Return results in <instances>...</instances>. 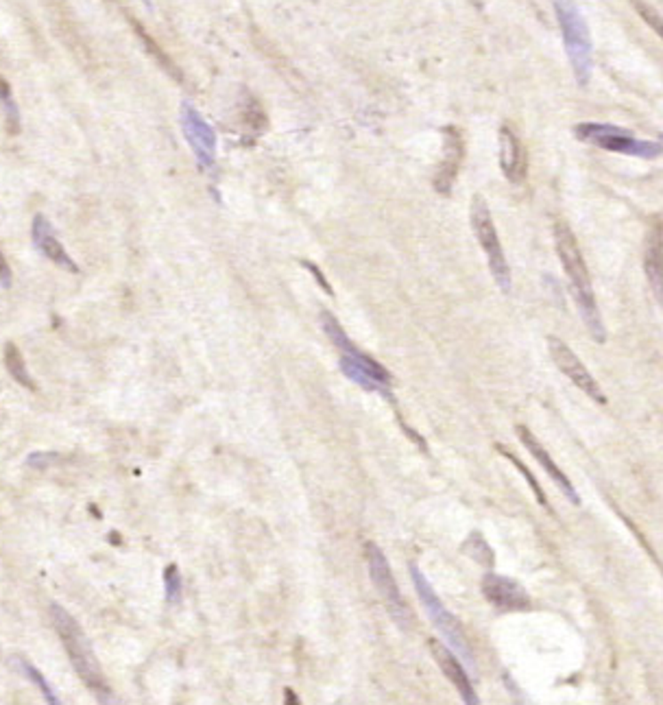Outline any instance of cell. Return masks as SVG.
<instances>
[{"instance_id":"obj_1","label":"cell","mask_w":663,"mask_h":705,"mask_svg":"<svg viewBox=\"0 0 663 705\" xmlns=\"http://www.w3.org/2000/svg\"><path fill=\"white\" fill-rule=\"evenodd\" d=\"M555 244L556 253L561 258V265L565 268V276L570 280L571 297H574L576 306H579V313L583 316L589 334H592L595 343H604L607 340V328H604L603 316H600L598 301H595L592 289V277H589L587 265H585V258L580 253L579 243H576L574 232H571L565 220H556L555 223Z\"/></svg>"},{"instance_id":"obj_2","label":"cell","mask_w":663,"mask_h":705,"mask_svg":"<svg viewBox=\"0 0 663 705\" xmlns=\"http://www.w3.org/2000/svg\"><path fill=\"white\" fill-rule=\"evenodd\" d=\"M51 618L57 636H60L61 645H64L66 653H68L72 669L76 670L81 681L99 697V701H109V690L108 684H105L103 673H100L99 660H96L90 640L85 637L79 622L61 605H51Z\"/></svg>"},{"instance_id":"obj_3","label":"cell","mask_w":663,"mask_h":705,"mask_svg":"<svg viewBox=\"0 0 663 705\" xmlns=\"http://www.w3.org/2000/svg\"><path fill=\"white\" fill-rule=\"evenodd\" d=\"M556 20H559L561 36H563L565 52L571 66V73L579 85H587L594 70V46L589 27L574 0H552Z\"/></svg>"},{"instance_id":"obj_4","label":"cell","mask_w":663,"mask_h":705,"mask_svg":"<svg viewBox=\"0 0 663 705\" xmlns=\"http://www.w3.org/2000/svg\"><path fill=\"white\" fill-rule=\"evenodd\" d=\"M408 570H411L412 585H415L417 594H419V601L426 609L427 618H430L432 625L439 629L441 636L445 637V642H448L450 649L460 657V661H463L467 669H472V675L475 679L478 677V670H475V655L472 651V645H469L467 636H465L463 627H460V622L451 616L450 609L443 605V601H441L439 597H436V592L432 589L430 581H427V579L424 577V573H421L415 564L408 565Z\"/></svg>"},{"instance_id":"obj_5","label":"cell","mask_w":663,"mask_h":705,"mask_svg":"<svg viewBox=\"0 0 663 705\" xmlns=\"http://www.w3.org/2000/svg\"><path fill=\"white\" fill-rule=\"evenodd\" d=\"M576 140L603 148L609 153H619V156L642 157V160H655L663 156V145L657 140H640L633 136L628 129L618 127V124L607 123H579L574 127Z\"/></svg>"},{"instance_id":"obj_6","label":"cell","mask_w":663,"mask_h":705,"mask_svg":"<svg viewBox=\"0 0 663 705\" xmlns=\"http://www.w3.org/2000/svg\"><path fill=\"white\" fill-rule=\"evenodd\" d=\"M469 220H472V229L478 238L480 247H483L484 256H487L489 271H491L493 280H496L498 289L502 292H511V268H508L507 256L504 249L499 244L496 223H493L491 210H489L487 201L480 195H475L472 199V208H469Z\"/></svg>"},{"instance_id":"obj_7","label":"cell","mask_w":663,"mask_h":705,"mask_svg":"<svg viewBox=\"0 0 663 705\" xmlns=\"http://www.w3.org/2000/svg\"><path fill=\"white\" fill-rule=\"evenodd\" d=\"M364 557H367V568L369 574H371V581L376 585L379 597H382L388 613L397 622V627H402L406 631L408 625H411V612H408V605L403 603L400 588H397L395 577H393L391 565H388V559L384 557V553L379 550L376 541H367L364 544Z\"/></svg>"},{"instance_id":"obj_8","label":"cell","mask_w":663,"mask_h":705,"mask_svg":"<svg viewBox=\"0 0 663 705\" xmlns=\"http://www.w3.org/2000/svg\"><path fill=\"white\" fill-rule=\"evenodd\" d=\"M181 132H184L186 142H188L196 162L204 171H210L216 166V132L214 127L205 121L199 114V109L192 103H181L180 112Z\"/></svg>"},{"instance_id":"obj_9","label":"cell","mask_w":663,"mask_h":705,"mask_svg":"<svg viewBox=\"0 0 663 705\" xmlns=\"http://www.w3.org/2000/svg\"><path fill=\"white\" fill-rule=\"evenodd\" d=\"M547 349H550V357L552 361H555V365L559 367V372L568 378L571 385L579 387L585 396L592 397V400L598 402V405H607V396H604V391L600 389L598 381H595L592 373H589V369L583 365V361L571 352V348L563 339L547 337Z\"/></svg>"},{"instance_id":"obj_10","label":"cell","mask_w":663,"mask_h":705,"mask_svg":"<svg viewBox=\"0 0 663 705\" xmlns=\"http://www.w3.org/2000/svg\"><path fill=\"white\" fill-rule=\"evenodd\" d=\"M480 588H483L484 601L496 607L498 612H528L532 607L531 594L526 592V588L517 583L515 579L504 577V574L487 573Z\"/></svg>"},{"instance_id":"obj_11","label":"cell","mask_w":663,"mask_h":705,"mask_svg":"<svg viewBox=\"0 0 663 705\" xmlns=\"http://www.w3.org/2000/svg\"><path fill=\"white\" fill-rule=\"evenodd\" d=\"M427 645H430V651L432 655H435L439 669L443 670V675L450 679V684L459 690L460 699H463L467 705H478L480 699L474 690V681L467 675V670H465V664L460 661V657L456 655L450 646L441 645V642L436 640H430Z\"/></svg>"},{"instance_id":"obj_12","label":"cell","mask_w":663,"mask_h":705,"mask_svg":"<svg viewBox=\"0 0 663 705\" xmlns=\"http://www.w3.org/2000/svg\"><path fill=\"white\" fill-rule=\"evenodd\" d=\"M31 238H33V244H36V249L42 253V256L48 258L51 262H55L57 267L66 268V271L79 273V267H76V262L68 256V252L64 249V244L60 243L55 229H52L51 220H48L44 214H36V217H33Z\"/></svg>"},{"instance_id":"obj_13","label":"cell","mask_w":663,"mask_h":705,"mask_svg":"<svg viewBox=\"0 0 663 705\" xmlns=\"http://www.w3.org/2000/svg\"><path fill=\"white\" fill-rule=\"evenodd\" d=\"M515 430H517V437H520V441L523 444V448H526L528 453L532 454V459H535V461L541 465V469H544L547 477H550L552 481H555L556 485H559L561 492H563V496L568 498L571 505H580V496L576 493V489H574V485H571V481H570L568 477H565L563 469H561L559 465L552 461V457L547 454V450L539 444V441H537L535 435H532L531 430H528L526 426H522V424L517 426Z\"/></svg>"},{"instance_id":"obj_14","label":"cell","mask_w":663,"mask_h":705,"mask_svg":"<svg viewBox=\"0 0 663 705\" xmlns=\"http://www.w3.org/2000/svg\"><path fill=\"white\" fill-rule=\"evenodd\" d=\"M526 148L508 124L499 127V169L513 186H520L526 180Z\"/></svg>"},{"instance_id":"obj_15","label":"cell","mask_w":663,"mask_h":705,"mask_svg":"<svg viewBox=\"0 0 663 705\" xmlns=\"http://www.w3.org/2000/svg\"><path fill=\"white\" fill-rule=\"evenodd\" d=\"M643 273L657 304L663 306V225H651L643 241Z\"/></svg>"},{"instance_id":"obj_16","label":"cell","mask_w":663,"mask_h":705,"mask_svg":"<svg viewBox=\"0 0 663 705\" xmlns=\"http://www.w3.org/2000/svg\"><path fill=\"white\" fill-rule=\"evenodd\" d=\"M460 162H463V136L456 127L443 129V160L435 175V188L441 195H448L459 175Z\"/></svg>"},{"instance_id":"obj_17","label":"cell","mask_w":663,"mask_h":705,"mask_svg":"<svg viewBox=\"0 0 663 705\" xmlns=\"http://www.w3.org/2000/svg\"><path fill=\"white\" fill-rule=\"evenodd\" d=\"M4 367H7V372L12 373V378L18 382V385L27 387L28 391H36V381H33L31 373H28L27 363H24L22 352L18 349L16 343L4 345Z\"/></svg>"},{"instance_id":"obj_18","label":"cell","mask_w":663,"mask_h":705,"mask_svg":"<svg viewBox=\"0 0 663 705\" xmlns=\"http://www.w3.org/2000/svg\"><path fill=\"white\" fill-rule=\"evenodd\" d=\"M496 448H498V453H499V454H502V457H504V459H508V461H511L513 465H515V468H517V469H520V474H522V477H523V478H526V481H528V485H531V489H532V493H535V498H537V501H539V505H541V507H544V509H546L547 513H550V516H555V511H552V507H550V501H547V498H546V493H544V489H541V487H539V483H537V481H535V477H532V474H531V469H528V468H526V465H523V463L520 461V459H517V457H515V454H513V453H511V450H507V448H502V445H499V444L496 445Z\"/></svg>"},{"instance_id":"obj_19","label":"cell","mask_w":663,"mask_h":705,"mask_svg":"<svg viewBox=\"0 0 663 705\" xmlns=\"http://www.w3.org/2000/svg\"><path fill=\"white\" fill-rule=\"evenodd\" d=\"M0 105H3L4 116H7V132L16 136L20 132V112H18V105L13 100L12 88H9V84L3 76H0Z\"/></svg>"},{"instance_id":"obj_20","label":"cell","mask_w":663,"mask_h":705,"mask_svg":"<svg viewBox=\"0 0 663 705\" xmlns=\"http://www.w3.org/2000/svg\"><path fill=\"white\" fill-rule=\"evenodd\" d=\"M463 550L469 555V557L478 561V564L487 565V568H491L493 565V550L489 549V544L484 541V537H483V533H480V531H474V533L467 537Z\"/></svg>"},{"instance_id":"obj_21","label":"cell","mask_w":663,"mask_h":705,"mask_svg":"<svg viewBox=\"0 0 663 705\" xmlns=\"http://www.w3.org/2000/svg\"><path fill=\"white\" fill-rule=\"evenodd\" d=\"M16 669L20 670V673L24 675V677H28V679H31L33 684H36L37 688L42 690V694H44L46 703H52V705H60V703H61L60 699H57L55 690L51 688V684H48L44 675H42L40 670L36 669V666H33V664H28V661H24V660H16Z\"/></svg>"},{"instance_id":"obj_22","label":"cell","mask_w":663,"mask_h":705,"mask_svg":"<svg viewBox=\"0 0 663 705\" xmlns=\"http://www.w3.org/2000/svg\"><path fill=\"white\" fill-rule=\"evenodd\" d=\"M164 585H166V598L168 603H180L181 601V577L180 568L175 564H168L164 570Z\"/></svg>"},{"instance_id":"obj_23","label":"cell","mask_w":663,"mask_h":705,"mask_svg":"<svg viewBox=\"0 0 663 705\" xmlns=\"http://www.w3.org/2000/svg\"><path fill=\"white\" fill-rule=\"evenodd\" d=\"M633 4H635L637 13H640V16L643 18V22H646V25L651 27L652 31H655L657 36H659L663 40V18L659 16V13H657L652 7H648L646 3H642V0H633Z\"/></svg>"},{"instance_id":"obj_24","label":"cell","mask_w":663,"mask_h":705,"mask_svg":"<svg viewBox=\"0 0 663 705\" xmlns=\"http://www.w3.org/2000/svg\"><path fill=\"white\" fill-rule=\"evenodd\" d=\"M55 459H57L55 453H33L27 457V465L28 468H36L40 469V472H44V469L51 468Z\"/></svg>"},{"instance_id":"obj_25","label":"cell","mask_w":663,"mask_h":705,"mask_svg":"<svg viewBox=\"0 0 663 705\" xmlns=\"http://www.w3.org/2000/svg\"><path fill=\"white\" fill-rule=\"evenodd\" d=\"M12 280H13L12 267H9L7 258H4L3 252H0V286H3V289H9V286H12Z\"/></svg>"},{"instance_id":"obj_26","label":"cell","mask_w":663,"mask_h":705,"mask_svg":"<svg viewBox=\"0 0 663 705\" xmlns=\"http://www.w3.org/2000/svg\"><path fill=\"white\" fill-rule=\"evenodd\" d=\"M472 3H474V4H475V7H478V9H480V7H483V0H472Z\"/></svg>"}]
</instances>
